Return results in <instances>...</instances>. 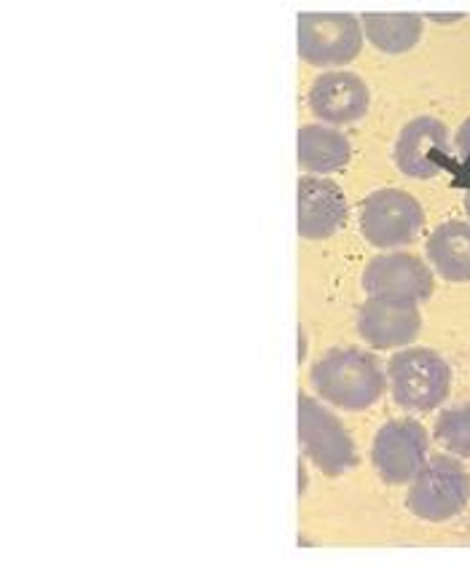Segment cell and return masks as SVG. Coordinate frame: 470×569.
<instances>
[{
	"instance_id": "obj_8",
	"label": "cell",
	"mask_w": 470,
	"mask_h": 569,
	"mask_svg": "<svg viewBox=\"0 0 470 569\" xmlns=\"http://www.w3.org/2000/svg\"><path fill=\"white\" fill-rule=\"evenodd\" d=\"M433 271L411 253L379 256L363 271V290L371 299L420 303L433 296Z\"/></svg>"
},
{
	"instance_id": "obj_5",
	"label": "cell",
	"mask_w": 470,
	"mask_h": 569,
	"mask_svg": "<svg viewBox=\"0 0 470 569\" xmlns=\"http://www.w3.org/2000/svg\"><path fill=\"white\" fill-rule=\"evenodd\" d=\"M299 441L304 455L326 476L337 478L356 465V443L350 432L326 406L309 396L299 398Z\"/></svg>"
},
{
	"instance_id": "obj_6",
	"label": "cell",
	"mask_w": 470,
	"mask_h": 569,
	"mask_svg": "<svg viewBox=\"0 0 470 569\" xmlns=\"http://www.w3.org/2000/svg\"><path fill=\"white\" fill-rule=\"evenodd\" d=\"M428 430L417 419H392L373 438V470L392 487L411 483L428 465Z\"/></svg>"
},
{
	"instance_id": "obj_7",
	"label": "cell",
	"mask_w": 470,
	"mask_h": 569,
	"mask_svg": "<svg viewBox=\"0 0 470 569\" xmlns=\"http://www.w3.org/2000/svg\"><path fill=\"white\" fill-rule=\"evenodd\" d=\"M363 32L352 14H301L299 54L312 64H347L360 54Z\"/></svg>"
},
{
	"instance_id": "obj_4",
	"label": "cell",
	"mask_w": 470,
	"mask_h": 569,
	"mask_svg": "<svg viewBox=\"0 0 470 569\" xmlns=\"http://www.w3.org/2000/svg\"><path fill=\"white\" fill-rule=\"evenodd\" d=\"M422 226V204L406 191H373L360 207V231L373 248H403V244L414 242Z\"/></svg>"
},
{
	"instance_id": "obj_18",
	"label": "cell",
	"mask_w": 470,
	"mask_h": 569,
	"mask_svg": "<svg viewBox=\"0 0 470 569\" xmlns=\"http://www.w3.org/2000/svg\"><path fill=\"white\" fill-rule=\"evenodd\" d=\"M466 212H468V218H470V191L466 193Z\"/></svg>"
},
{
	"instance_id": "obj_11",
	"label": "cell",
	"mask_w": 470,
	"mask_h": 569,
	"mask_svg": "<svg viewBox=\"0 0 470 569\" xmlns=\"http://www.w3.org/2000/svg\"><path fill=\"white\" fill-rule=\"evenodd\" d=\"M309 108L328 124H352L369 111V87L356 73H326L309 89Z\"/></svg>"
},
{
	"instance_id": "obj_16",
	"label": "cell",
	"mask_w": 470,
	"mask_h": 569,
	"mask_svg": "<svg viewBox=\"0 0 470 569\" xmlns=\"http://www.w3.org/2000/svg\"><path fill=\"white\" fill-rule=\"evenodd\" d=\"M436 441L457 457H470V403L447 409L436 419Z\"/></svg>"
},
{
	"instance_id": "obj_15",
	"label": "cell",
	"mask_w": 470,
	"mask_h": 569,
	"mask_svg": "<svg viewBox=\"0 0 470 569\" xmlns=\"http://www.w3.org/2000/svg\"><path fill=\"white\" fill-rule=\"evenodd\" d=\"M363 30L384 54H403L420 41L422 19L417 14H366Z\"/></svg>"
},
{
	"instance_id": "obj_1",
	"label": "cell",
	"mask_w": 470,
	"mask_h": 569,
	"mask_svg": "<svg viewBox=\"0 0 470 569\" xmlns=\"http://www.w3.org/2000/svg\"><path fill=\"white\" fill-rule=\"evenodd\" d=\"M309 381L318 396L344 411L371 409L388 390V373L363 349H331L312 366Z\"/></svg>"
},
{
	"instance_id": "obj_9",
	"label": "cell",
	"mask_w": 470,
	"mask_h": 569,
	"mask_svg": "<svg viewBox=\"0 0 470 569\" xmlns=\"http://www.w3.org/2000/svg\"><path fill=\"white\" fill-rule=\"evenodd\" d=\"M443 157H449V129L433 116H417L398 134L396 164L409 178H436L443 170Z\"/></svg>"
},
{
	"instance_id": "obj_2",
	"label": "cell",
	"mask_w": 470,
	"mask_h": 569,
	"mask_svg": "<svg viewBox=\"0 0 470 569\" xmlns=\"http://www.w3.org/2000/svg\"><path fill=\"white\" fill-rule=\"evenodd\" d=\"M392 398L409 411H433L452 392V368L433 349H401L388 366Z\"/></svg>"
},
{
	"instance_id": "obj_14",
	"label": "cell",
	"mask_w": 470,
	"mask_h": 569,
	"mask_svg": "<svg viewBox=\"0 0 470 569\" xmlns=\"http://www.w3.org/2000/svg\"><path fill=\"white\" fill-rule=\"evenodd\" d=\"M299 161L309 172H339L350 161V142L337 129L307 124L299 129Z\"/></svg>"
},
{
	"instance_id": "obj_3",
	"label": "cell",
	"mask_w": 470,
	"mask_h": 569,
	"mask_svg": "<svg viewBox=\"0 0 470 569\" xmlns=\"http://www.w3.org/2000/svg\"><path fill=\"white\" fill-rule=\"evenodd\" d=\"M470 502V476L454 457L436 455L411 481L406 506L422 521H449Z\"/></svg>"
},
{
	"instance_id": "obj_10",
	"label": "cell",
	"mask_w": 470,
	"mask_h": 569,
	"mask_svg": "<svg viewBox=\"0 0 470 569\" xmlns=\"http://www.w3.org/2000/svg\"><path fill=\"white\" fill-rule=\"evenodd\" d=\"M358 331L373 349H398L420 336L422 315L417 303L369 299L358 312Z\"/></svg>"
},
{
	"instance_id": "obj_13",
	"label": "cell",
	"mask_w": 470,
	"mask_h": 569,
	"mask_svg": "<svg viewBox=\"0 0 470 569\" xmlns=\"http://www.w3.org/2000/svg\"><path fill=\"white\" fill-rule=\"evenodd\" d=\"M428 258L447 282H470V223H441L428 239Z\"/></svg>"
},
{
	"instance_id": "obj_12",
	"label": "cell",
	"mask_w": 470,
	"mask_h": 569,
	"mask_svg": "<svg viewBox=\"0 0 470 569\" xmlns=\"http://www.w3.org/2000/svg\"><path fill=\"white\" fill-rule=\"evenodd\" d=\"M347 223L344 191L333 180H299V234L307 239H326Z\"/></svg>"
},
{
	"instance_id": "obj_17",
	"label": "cell",
	"mask_w": 470,
	"mask_h": 569,
	"mask_svg": "<svg viewBox=\"0 0 470 569\" xmlns=\"http://www.w3.org/2000/svg\"><path fill=\"white\" fill-rule=\"evenodd\" d=\"M457 151L470 161V119L460 127V132H457Z\"/></svg>"
}]
</instances>
